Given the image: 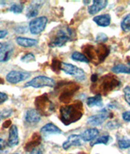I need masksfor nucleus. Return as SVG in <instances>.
<instances>
[{
	"mask_svg": "<svg viewBox=\"0 0 130 154\" xmlns=\"http://www.w3.org/2000/svg\"><path fill=\"white\" fill-rule=\"evenodd\" d=\"M60 119L65 125H70L72 122H77L82 117L83 106L81 102H76L72 105L62 106L60 108Z\"/></svg>",
	"mask_w": 130,
	"mask_h": 154,
	"instance_id": "obj_1",
	"label": "nucleus"
},
{
	"mask_svg": "<svg viewBox=\"0 0 130 154\" xmlns=\"http://www.w3.org/2000/svg\"><path fill=\"white\" fill-rule=\"evenodd\" d=\"M75 36L74 31L68 26H61L56 31L55 34L52 37L49 46L50 47H61L68 42L72 41Z\"/></svg>",
	"mask_w": 130,
	"mask_h": 154,
	"instance_id": "obj_2",
	"label": "nucleus"
},
{
	"mask_svg": "<svg viewBox=\"0 0 130 154\" xmlns=\"http://www.w3.org/2000/svg\"><path fill=\"white\" fill-rule=\"evenodd\" d=\"M55 85V81L49 78L47 76H44V75H38V76L34 77L33 80H31L29 82H27L24 85V88L26 87H33L34 88H43V87H51L53 88Z\"/></svg>",
	"mask_w": 130,
	"mask_h": 154,
	"instance_id": "obj_3",
	"label": "nucleus"
},
{
	"mask_svg": "<svg viewBox=\"0 0 130 154\" xmlns=\"http://www.w3.org/2000/svg\"><path fill=\"white\" fill-rule=\"evenodd\" d=\"M60 70L65 72L66 74L74 76L76 80H79V81H82V80H85V72H84V70L81 69L79 67H77V66L71 63H61Z\"/></svg>",
	"mask_w": 130,
	"mask_h": 154,
	"instance_id": "obj_4",
	"label": "nucleus"
},
{
	"mask_svg": "<svg viewBox=\"0 0 130 154\" xmlns=\"http://www.w3.org/2000/svg\"><path fill=\"white\" fill-rule=\"evenodd\" d=\"M35 105L37 107V110L40 114H43L45 115H48L49 113H51L54 110L53 104L51 103V101L46 97V94H44L43 96H40L36 99Z\"/></svg>",
	"mask_w": 130,
	"mask_h": 154,
	"instance_id": "obj_5",
	"label": "nucleus"
},
{
	"mask_svg": "<svg viewBox=\"0 0 130 154\" xmlns=\"http://www.w3.org/2000/svg\"><path fill=\"white\" fill-rule=\"evenodd\" d=\"M47 22L48 20L46 16L36 17L29 23V31L32 34H39L40 32H42L45 29Z\"/></svg>",
	"mask_w": 130,
	"mask_h": 154,
	"instance_id": "obj_6",
	"label": "nucleus"
},
{
	"mask_svg": "<svg viewBox=\"0 0 130 154\" xmlns=\"http://www.w3.org/2000/svg\"><path fill=\"white\" fill-rule=\"evenodd\" d=\"M30 74L29 72H21V71H11L7 75V80L11 84L16 85L23 80H27Z\"/></svg>",
	"mask_w": 130,
	"mask_h": 154,
	"instance_id": "obj_7",
	"label": "nucleus"
},
{
	"mask_svg": "<svg viewBox=\"0 0 130 154\" xmlns=\"http://www.w3.org/2000/svg\"><path fill=\"white\" fill-rule=\"evenodd\" d=\"M14 45L11 42L3 43V46L0 49V62L4 63L8 61L13 53Z\"/></svg>",
	"mask_w": 130,
	"mask_h": 154,
	"instance_id": "obj_8",
	"label": "nucleus"
},
{
	"mask_svg": "<svg viewBox=\"0 0 130 154\" xmlns=\"http://www.w3.org/2000/svg\"><path fill=\"white\" fill-rule=\"evenodd\" d=\"M108 113L106 110H103L99 114H94V115H92L90 117L88 118L87 123L91 126L96 127V126L102 124L104 121H106L108 119Z\"/></svg>",
	"mask_w": 130,
	"mask_h": 154,
	"instance_id": "obj_9",
	"label": "nucleus"
},
{
	"mask_svg": "<svg viewBox=\"0 0 130 154\" xmlns=\"http://www.w3.org/2000/svg\"><path fill=\"white\" fill-rule=\"evenodd\" d=\"M24 120L29 125H36L41 120V114L37 109H29V110H27Z\"/></svg>",
	"mask_w": 130,
	"mask_h": 154,
	"instance_id": "obj_10",
	"label": "nucleus"
},
{
	"mask_svg": "<svg viewBox=\"0 0 130 154\" xmlns=\"http://www.w3.org/2000/svg\"><path fill=\"white\" fill-rule=\"evenodd\" d=\"M107 3L108 2L106 0H94L93 2V4L90 6L88 8V12L90 15H95L106 8L107 6Z\"/></svg>",
	"mask_w": 130,
	"mask_h": 154,
	"instance_id": "obj_11",
	"label": "nucleus"
},
{
	"mask_svg": "<svg viewBox=\"0 0 130 154\" xmlns=\"http://www.w3.org/2000/svg\"><path fill=\"white\" fill-rule=\"evenodd\" d=\"M82 140L81 138V136L78 135H71L69 136L64 143H63V149L65 150H68L72 146H81L82 145Z\"/></svg>",
	"mask_w": 130,
	"mask_h": 154,
	"instance_id": "obj_12",
	"label": "nucleus"
},
{
	"mask_svg": "<svg viewBox=\"0 0 130 154\" xmlns=\"http://www.w3.org/2000/svg\"><path fill=\"white\" fill-rule=\"evenodd\" d=\"M19 143V136H18V129L17 127L15 125L11 126L9 129V135H8V144L10 147L16 146Z\"/></svg>",
	"mask_w": 130,
	"mask_h": 154,
	"instance_id": "obj_13",
	"label": "nucleus"
},
{
	"mask_svg": "<svg viewBox=\"0 0 130 154\" xmlns=\"http://www.w3.org/2000/svg\"><path fill=\"white\" fill-rule=\"evenodd\" d=\"M40 131L44 135H59V134L62 133V131L56 125L51 123V122L43 126V128H41Z\"/></svg>",
	"mask_w": 130,
	"mask_h": 154,
	"instance_id": "obj_14",
	"label": "nucleus"
},
{
	"mask_svg": "<svg viewBox=\"0 0 130 154\" xmlns=\"http://www.w3.org/2000/svg\"><path fill=\"white\" fill-rule=\"evenodd\" d=\"M98 133L99 132H98V130L97 128H90V129H87L85 131H83L80 136H81V140L85 141V142L93 141L98 136Z\"/></svg>",
	"mask_w": 130,
	"mask_h": 154,
	"instance_id": "obj_15",
	"label": "nucleus"
},
{
	"mask_svg": "<svg viewBox=\"0 0 130 154\" xmlns=\"http://www.w3.org/2000/svg\"><path fill=\"white\" fill-rule=\"evenodd\" d=\"M43 2H41V1H35L34 3L30 4L27 8V18H33V17L37 16V15L38 14V10L43 6Z\"/></svg>",
	"mask_w": 130,
	"mask_h": 154,
	"instance_id": "obj_16",
	"label": "nucleus"
},
{
	"mask_svg": "<svg viewBox=\"0 0 130 154\" xmlns=\"http://www.w3.org/2000/svg\"><path fill=\"white\" fill-rule=\"evenodd\" d=\"M94 21L100 27H107L111 23V16L109 14H103L94 17Z\"/></svg>",
	"mask_w": 130,
	"mask_h": 154,
	"instance_id": "obj_17",
	"label": "nucleus"
},
{
	"mask_svg": "<svg viewBox=\"0 0 130 154\" xmlns=\"http://www.w3.org/2000/svg\"><path fill=\"white\" fill-rule=\"evenodd\" d=\"M16 43L23 47H32L37 44V41L32 38H27V37H18L16 39Z\"/></svg>",
	"mask_w": 130,
	"mask_h": 154,
	"instance_id": "obj_18",
	"label": "nucleus"
},
{
	"mask_svg": "<svg viewBox=\"0 0 130 154\" xmlns=\"http://www.w3.org/2000/svg\"><path fill=\"white\" fill-rule=\"evenodd\" d=\"M86 104L89 107H101L103 106V97L101 94H97V95L89 97L86 100Z\"/></svg>",
	"mask_w": 130,
	"mask_h": 154,
	"instance_id": "obj_19",
	"label": "nucleus"
},
{
	"mask_svg": "<svg viewBox=\"0 0 130 154\" xmlns=\"http://www.w3.org/2000/svg\"><path fill=\"white\" fill-rule=\"evenodd\" d=\"M40 143H41V137L38 135H37V133H35L33 136L32 141H30L27 143L25 146V149L27 151L30 152L33 149H35L36 147L39 146Z\"/></svg>",
	"mask_w": 130,
	"mask_h": 154,
	"instance_id": "obj_20",
	"label": "nucleus"
},
{
	"mask_svg": "<svg viewBox=\"0 0 130 154\" xmlns=\"http://www.w3.org/2000/svg\"><path fill=\"white\" fill-rule=\"evenodd\" d=\"M112 71L116 74L119 73H125V74H129L130 75V67L125 66L122 63H118L115 65L112 68Z\"/></svg>",
	"mask_w": 130,
	"mask_h": 154,
	"instance_id": "obj_21",
	"label": "nucleus"
},
{
	"mask_svg": "<svg viewBox=\"0 0 130 154\" xmlns=\"http://www.w3.org/2000/svg\"><path fill=\"white\" fill-rule=\"evenodd\" d=\"M71 59L77 62H81V63H90V59H88L85 54H83L82 53H80V52H77V51H75L72 54Z\"/></svg>",
	"mask_w": 130,
	"mask_h": 154,
	"instance_id": "obj_22",
	"label": "nucleus"
},
{
	"mask_svg": "<svg viewBox=\"0 0 130 154\" xmlns=\"http://www.w3.org/2000/svg\"><path fill=\"white\" fill-rule=\"evenodd\" d=\"M111 140H112L111 136H108V135H105V136H101V137H98V139L94 140L90 143V146L93 147L94 145H95V144H99V143L107 144Z\"/></svg>",
	"mask_w": 130,
	"mask_h": 154,
	"instance_id": "obj_23",
	"label": "nucleus"
},
{
	"mask_svg": "<svg viewBox=\"0 0 130 154\" xmlns=\"http://www.w3.org/2000/svg\"><path fill=\"white\" fill-rule=\"evenodd\" d=\"M120 27L125 32H130V14L127 15L120 23Z\"/></svg>",
	"mask_w": 130,
	"mask_h": 154,
	"instance_id": "obj_24",
	"label": "nucleus"
},
{
	"mask_svg": "<svg viewBox=\"0 0 130 154\" xmlns=\"http://www.w3.org/2000/svg\"><path fill=\"white\" fill-rule=\"evenodd\" d=\"M23 9H24V5L23 4H17V3H15V4H12L10 8V11L13 12L15 14H20L23 11Z\"/></svg>",
	"mask_w": 130,
	"mask_h": 154,
	"instance_id": "obj_25",
	"label": "nucleus"
},
{
	"mask_svg": "<svg viewBox=\"0 0 130 154\" xmlns=\"http://www.w3.org/2000/svg\"><path fill=\"white\" fill-rule=\"evenodd\" d=\"M118 145L120 149H128L130 147V140L128 139H120L118 141Z\"/></svg>",
	"mask_w": 130,
	"mask_h": 154,
	"instance_id": "obj_26",
	"label": "nucleus"
},
{
	"mask_svg": "<svg viewBox=\"0 0 130 154\" xmlns=\"http://www.w3.org/2000/svg\"><path fill=\"white\" fill-rule=\"evenodd\" d=\"M12 114V109H4L2 111H0V119H3L9 117Z\"/></svg>",
	"mask_w": 130,
	"mask_h": 154,
	"instance_id": "obj_27",
	"label": "nucleus"
},
{
	"mask_svg": "<svg viewBox=\"0 0 130 154\" xmlns=\"http://www.w3.org/2000/svg\"><path fill=\"white\" fill-rule=\"evenodd\" d=\"M35 57L32 53H28L21 58V61L24 63H29V62L34 61Z\"/></svg>",
	"mask_w": 130,
	"mask_h": 154,
	"instance_id": "obj_28",
	"label": "nucleus"
},
{
	"mask_svg": "<svg viewBox=\"0 0 130 154\" xmlns=\"http://www.w3.org/2000/svg\"><path fill=\"white\" fill-rule=\"evenodd\" d=\"M107 36H106L105 33H103V32H100V33H98L97 35V37H96L95 41L97 42H100V43H103L106 42V41H107Z\"/></svg>",
	"mask_w": 130,
	"mask_h": 154,
	"instance_id": "obj_29",
	"label": "nucleus"
},
{
	"mask_svg": "<svg viewBox=\"0 0 130 154\" xmlns=\"http://www.w3.org/2000/svg\"><path fill=\"white\" fill-rule=\"evenodd\" d=\"M124 93H125V99L126 102L130 106V87L126 86L124 88Z\"/></svg>",
	"mask_w": 130,
	"mask_h": 154,
	"instance_id": "obj_30",
	"label": "nucleus"
},
{
	"mask_svg": "<svg viewBox=\"0 0 130 154\" xmlns=\"http://www.w3.org/2000/svg\"><path fill=\"white\" fill-rule=\"evenodd\" d=\"M8 145V143H6L3 139L0 138V154H3L6 151H7Z\"/></svg>",
	"mask_w": 130,
	"mask_h": 154,
	"instance_id": "obj_31",
	"label": "nucleus"
},
{
	"mask_svg": "<svg viewBox=\"0 0 130 154\" xmlns=\"http://www.w3.org/2000/svg\"><path fill=\"white\" fill-rule=\"evenodd\" d=\"M118 127H119V124L115 121H110L106 124V128L107 129H114V128H117Z\"/></svg>",
	"mask_w": 130,
	"mask_h": 154,
	"instance_id": "obj_32",
	"label": "nucleus"
},
{
	"mask_svg": "<svg viewBox=\"0 0 130 154\" xmlns=\"http://www.w3.org/2000/svg\"><path fill=\"white\" fill-rule=\"evenodd\" d=\"M29 154H43V150L41 147L37 146L29 152Z\"/></svg>",
	"mask_w": 130,
	"mask_h": 154,
	"instance_id": "obj_33",
	"label": "nucleus"
},
{
	"mask_svg": "<svg viewBox=\"0 0 130 154\" xmlns=\"http://www.w3.org/2000/svg\"><path fill=\"white\" fill-rule=\"evenodd\" d=\"M8 99V96L7 95L6 93L0 92V105L4 103Z\"/></svg>",
	"mask_w": 130,
	"mask_h": 154,
	"instance_id": "obj_34",
	"label": "nucleus"
},
{
	"mask_svg": "<svg viewBox=\"0 0 130 154\" xmlns=\"http://www.w3.org/2000/svg\"><path fill=\"white\" fill-rule=\"evenodd\" d=\"M123 119L126 122H130V111H125L122 114Z\"/></svg>",
	"mask_w": 130,
	"mask_h": 154,
	"instance_id": "obj_35",
	"label": "nucleus"
},
{
	"mask_svg": "<svg viewBox=\"0 0 130 154\" xmlns=\"http://www.w3.org/2000/svg\"><path fill=\"white\" fill-rule=\"evenodd\" d=\"M8 31L7 30H0V39L4 38L8 35Z\"/></svg>",
	"mask_w": 130,
	"mask_h": 154,
	"instance_id": "obj_36",
	"label": "nucleus"
},
{
	"mask_svg": "<svg viewBox=\"0 0 130 154\" xmlns=\"http://www.w3.org/2000/svg\"><path fill=\"white\" fill-rule=\"evenodd\" d=\"M10 125H11V121H9V120H8V121H6L5 123L3 124V128H8Z\"/></svg>",
	"mask_w": 130,
	"mask_h": 154,
	"instance_id": "obj_37",
	"label": "nucleus"
},
{
	"mask_svg": "<svg viewBox=\"0 0 130 154\" xmlns=\"http://www.w3.org/2000/svg\"><path fill=\"white\" fill-rule=\"evenodd\" d=\"M97 75H92V78H91V80H92V82H95L96 80H97Z\"/></svg>",
	"mask_w": 130,
	"mask_h": 154,
	"instance_id": "obj_38",
	"label": "nucleus"
},
{
	"mask_svg": "<svg viewBox=\"0 0 130 154\" xmlns=\"http://www.w3.org/2000/svg\"><path fill=\"white\" fill-rule=\"evenodd\" d=\"M83 3H90V1H84Z\"/></svg>",
	"mask_w": 130,
	"mask_h": 154,
	"instance_id": "obj_39",
	"label": "nucleus"
},
{
	"mask_svg": "<svg viewBox=\"0 0 130 154\" xmlns=\"http://www.w3.org/2000/svg\"><path fill=\"white\" fill-rule=\"evenodd\" d=\"M2 46H3V43H0V49L2 48Z\"/></svg>",
	"mask_w": 130,
	"mask_h": 154,
	"instance_id": "obj_40",
	"label": "nucleus"
},
{
	"mask_svg": "<svg viewBox=\"0 0 130 154\" xmlns=\"http://www.w3.org/2000/svg\"><path fill=\"white\" fill-rule=\"evenodd\" d=\"M128 65H130V61H128Z\"/></svg>",
	"mask_w": 130,
	"mask_h": 154,
	"instance_id": "obj_41",
	"label": "nucleus"
},
{
	"mask_svg": "<svg viewBox=\"0 0 130 154\" xmlns=\"http://www.w3.org/2000/svg\"><path fill=\"white\" fill-rule=\"evenodd\" d=\"M12 154H18V153H12Z\"/></svg>",
	"mask_w": 130,
	"mask_h": 154,
	"instance_id": "obj_42",
	"label": "nucleus"
}]
</instances>
